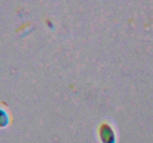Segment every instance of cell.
<instances>
[{
  "label": "cell",
  "instance_id": "cell-1",
  "mask_svg": "<svg viewBox=\"0 0 153 143\" xmlns=\"http://www.w3.org/2000/svg\"><path fill=\"white\" fill-rule=\"evenodd\" d=\"M99 135L102 143H115L116 142V136L114 130L108 124H103L101 125Z\"/></svg>",
  "mask_w": 153,
  "mask_h": 143
}]
</instances>
